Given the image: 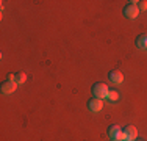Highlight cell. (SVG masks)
Wrapping results in <instances>:
<instances>
[{"label":"cell","instance_id":"cell-2","mask_svg":"<svg viewBox=\"0 0 147 141\" xmlns=\"http://www.w3.org/2000/svg\"><path fill=\"white\" fill-rule=\"evenodd\" d=\"M88 108L91 111H94V113L100 111L103 108V100H102V99H97V97L89 99V100H88Z\"/></svg>","mask_w":147,"mask_h":141},{"label":"cell","instance_id":"cell-3","mask_svg":"<svg viewBox=\"0 0 147 141\" xmlns=\"http://www.w3.org/2000/svg\"><path fill=\"white\" fill-rule=\"evenodd\" d=\"M138 14H139V9L136 5H130V3L125 5V8H124V16L125 17H128V19H136Z\"/></svg>","mask_w":147,"mask_h":141},{"label":"cell","instance_id":"cell-8","mask_svg":"<svg viewBox=\"0 0 147 141\" xmlns=\"http://www.w3.org/2000/svg\"><path fill=\"white\" fill-rule=\"evenodd\" d=\"M136 45L139 49H142V50H146L147 49V33H142L136 38Z\"/></svg>","mask_w":147,"mask_h":141},{"label":"cell","instance_id":"cell-12","mask_svg":"<svg viewBox=\"0 0 147 141\" xmlns=\"http://www.w3.org/2000/svg\"><path fill=\"white\" fill-rule=\"evenodd\" d=\"M111 141H117V140H111Z\"/></svg>","mask_w":147,"mask_h":141},{"label":"cell","instance_id":"cell-4","mask_svg":"<svg viewBox=\"0 0 147 141\" xmlns=\"http://www.w3.org/2000/svg\"><path fill=\"white\" fill-rule=\"evenodd\" d=\"M16 88H17V83L14 80H5L2 83V93L3 94H13L16 91Z\"/></svg>","mask_w":147,"mask_h":141},{"label":"cell","instance_id":"cell-10","mask_svg":"<svg viewBox=\"0 0 147 141\" xmlns=\"http://www.w3.org/2000/svg\"><path fill=\"white\" fill-rule=\"evenodd\" d=\"M107 99H110V100H113V102H116L117 99H119V93L116 89H110L108 91V97Z\"/></svg>","mask_w":147,"mask_h":141},{"label":"cell","instance_id":"cell-13","mask_svg":"<svg viewBox=\"0 0 147 141\" xmlns=\"http://www.w3.org/2000/svg\"><path fill=\"white\" fill-rule=\"evenodd\" d=\"M135 141H141V140H135Z\"/></svg>","mask_w":147,"mask_h":141},{"label":"cell","instance_id":"cell-5","mask_svg":"<svg viewBox=\"0 0 147 141\" xmlns=\"http://www.w3.org/2000/svg\"><path fill=\"white\" fill-rule=\"evenodd\" d=\"M108 79H110V82L119 85V83L124 82V74H122L121 70H117V69H113V70L108 72Z\"/></svg>","mask_w":147,"mask_h":141},{"label":"cell","instance_id":"cell-7","mask_svg":"<svg viewBox=\"0 0 147 141\" xmlns=\"http://www.w3.org/2000/svg\"><path fill=\"white\" fill-rule=\"evenodd\" d=\"M124 133L127 135L128 141H135L136 136H138V130H136V127H133V125H127V127H125Z\"/></svg>","mask_w":147,"mask_h":141},{"label":"cell","instance_id":"cell-9","mask_svg":"<svg viewBox=\"0 0 147 141\" xmlns=\"http://www.w3.org/2000/svg\"><path fill=\"white\" fill-rule=\"evenodd\" d=\"M25 80H27V74L25 72H17L16 74V83L19 85V83H25Z\"/></svg>","mask_w":147,"mask_h":141},{"label":"cell","instance_id":"cell-1","mask_svg":"<svg viewBox=\"0 0 147 141\" xmlns=\"http://www.w3.org/2000/svg\"><path fill=\"white\" fill-rule=\"evenodd\" d=\"M92 94H94V97H97V99H107L108 97V86L105 83H94L92 85Z\"/></svg>","mask_w":147,"mask_h":141},{"label":"cell","instance_id":"cell-6","mask_svg":"<svg viewBox=\"0 0 147 141\" xmlns=\"http://www.w3.org/2000/svg\"><path fill=\"white\" fill-rule=\"evenodd\" d=\"M121 132H122V129L116 124L108 127V136H110V140H117L119 135H121Z\"/></svg>","mask_w":147,"mask_h":141},{"label":"cell","instance_id":"cell-11","mask_svg":"<svg viewBox=\"0 0 147 141\" xmlns=\"http://www.w3.org/2000/svg\"><path fill=\"white\" fill-rule=\"evenodd\" d=\"M138 9H141V11H146V9H147V2H146V0L138 2Z\"/></svg>","mask_w":147,"mask_h":141}]
</instances>
